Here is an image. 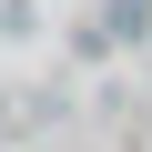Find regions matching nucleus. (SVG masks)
Segmentation results:
<instances>
[]
</instances>
